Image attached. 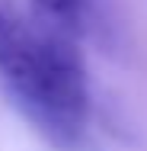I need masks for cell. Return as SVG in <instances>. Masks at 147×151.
Masks as SVG:
<instances>
[{
  "instance_id": "7a4b0ae2",
  "label": "cell",
  "mask_w": 147,
  "mask_h": 151,
  "mask_svg": "<svg viewBox=\"0 0 147 151\" xmlns=\"http://www.w3.org/2000/svg\"><path fill=\"white\" fill-rule=\"evenodd\" d=\"M32 13L74 39L93 26V0H32Z\"/></svg>"
},
{
  "instance_id": "6da1fadb",
  "label": "cell",
  "mask_w": 147,
  "mask_h": 151,
  "mask_svg": "<svg viewBox=\"0 0 147 151\" xmlns=\"http://www.w3.org/2000/svg\"><path fill=\"white\" fill-rule=\"evenodd\" d=\"M0 81L45 138L61 148L80 142L89 90L77 42L16 0H0Z\"/></svg>"
}]
</instances>
